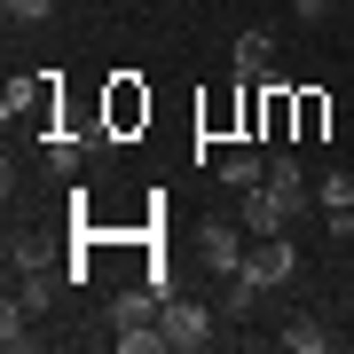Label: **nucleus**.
<instances>
[{
    "label": "nucleus",
    "mask_w": 354,
    "mask_h": 354,
    "mask_svg": "<svg viewBox=\"0 0 354 354\" xmlns=\"http://www.w3.org/2000/svg\"><path fill=\"white\" fill-rule=\"evenodd\" d=\"M283 346H291V354H323V346H330V330H323L315 315H291V323H283Z\"/></svg>",
    "instance_id": "9"
},
{
    "label": "nucleus",
    "mask_w": 354,
    "mask_h": 354,
    "mask_svg": "<svg viewBox=\"0 0 354 354\" xmlns=\"http://www.w3.org/2000/svg\"><path fill=\"white\" fill-rule=\"evenodd\" d=\"M323 8H330V0H299V16H323Z\"/></svg>",
    "instance_id": "17"
},
{
    "label": "nucleus",
    "mask_w": 354,
    "mask_h": 354,
    "mask_svg": "<svg viewBox=\"0 0 354 354\" xmlns=\"http://www.w3.org/2000/svg\"><path fill=\"white\" fill-rule=\"evenodd\" d=\"M299 213H307V189H283V181H260V189L236 205L244 236H291V221H299Z\"/></svg>",
    "instance_id": "1"
},
{
    "label": "nucleus",
    "mask_w": 354,
    "mask_h": 354,
    "mask_svg": "<svg viewBox=\"0 0 354 354\" xmlns=\"http://www.w3.org/2000/svg\"><path fill=\"white\" fill-rule=\"evenodd\" d=\"M48 174H79V150H71V142H48Z\"/></svg>",
    "instance_id": "16"
},
{
    "label": "nucleus",
    "mask_w": 354,
    "mask_h": 354,
    "mask_svg": "<svg viewBox=\"0 0 354 354\" xmlns=\"http://www.w3.org/2000/svg\"><path fill=\"white\" fill-rule=\"evenodd\" d=\"M236 276H252L260 291H283L291 276H299V252H291V236H252V252H244Z\"/></svg>",
    "instance_id": "2"
},
{
    "label": "nucleus",
    "mask_w": 354,
    "mask_h": 354,
    "mask_svg": "<svg viewBox=\"0 0 354 354\" xmlns=\"http://www.w3.org/2000/svg\"><path fill=\"white\" fill-rule=\"evenodd\" d=\"M142 118H150V95H142L134 79H118V87H111V127L127 134V127H142Z\"/></svg>",
    "instance_id": "8"
},
{
    "label": "nucleus",
    "mask_w": 354,
    "mask_h": 354,
    "mask_svg": "<svg viewBox=\"0 0 354 354\" xmlns=\"http://www.w3.org/2000/svg\"><path fill=\"white\" fill-rule=\"evenodd\" d=\"M165 346H181V354H205L213 346V307H197V299H165Z\"/></svg>",
    "instance_id": "3"
},
{
    "label": "nucleus",
    "mask_w": 354,
    "mask_h": 354,
    "mask_svg": "<svg viewBox=\"0 0 354 354\" xmlns=\"http://www.w3.org/2000/svg\"><path fill=\"white\" fill-rule=\"evenodd\" d=\"M315 205L330 213V205H354V174H339V165H330V174L315 181Z\"/></svg>",
    "instance_id": "11"
},
{
    "label": "nucleus",
    "mask_w": 354,
    "mask_h": 354,
    "mask_svg": "<svg viewBox=\"0 0 354 354\" xmlns=\"http://www.w3.org/2000/svg\"><path fill=\"white\" fill-rule=\"evenodd\" d=\"M228 64H236V79H260L268 64H276V39H268V32H236V48H228Z\"/></svg>",
    "instance_id": "7"
},
{
    "label": "nucleus",
    "mask_w": 354,
    "mask_h": 354,
    "mask_svg": "<svg viewBox=\"0 0 354 354\" xmlns=\"http://www.w3.org/2000/svg\"><path fill=\"white\" fill-rule=\"evenodd\" d=\"M32 102H39V87H32V79H8V87H0V118L16 127V118H24Z\"/></svg>",
    "instance_id": "10"
},
{
    "label": "nucleus",
    "mask_w": 354,
    "mask_h": 354,
    "mask_svg": "<svg viewBox=\"0 0 354 354\" xmlns=\"http://www.w3.org/2000/svg\"><path fill=\"white\" fill-rule=\"evenodd\" d=\"M268 181H283V189H307V174H299V158H291V150H268Z\"/></svg>",
    "instance_id": "13"
},
{
    "label": "nucleus",
    "mask_w": 354,
    "mask_h": 354,
    "mask_svg": "<svg viewBox=\"0 0 354 354\" xmlns=\"http://www.w3.org/2000/svg\"><path fill=\"white\" fill-rule=\"evenodd\" d=\"M8 16H16L24 32H39V24H55V0H8Z\"/></svg>",
    "instance_id": "12"
},
{
    "label": "nucleus",
    "mask_w": 354,
    "mask_h": 354,
    "mask_svg": "<svg viewBox=\"0 0 354 354\" xmlns=\"http://www.w3.org/2000/svg\"><path fill=\"white\" fill-rule=\"evenodd\" d=\"M323 228H330V244H354V205H330Z\"/></svg>",
    "instance_id": "15"
},
{
    "label": "nucleus",
    "mask_w": 354,
    "mask_h": 354,
    "mask_svg": "<svg viewBox=\"0 0 354 354\" xmlns=\"http://www.w3.org/2000/svg\"><path fill=\"white\" fill-rule=\"evenodd\" d=\"M260 181H268V150H252V142H244V150H228V158H221V189L252 197Z\"/></svg>",
    "instance_id": "6"
},
{
    "label": "nucleus",
    "mask_w": 354,
    "mask_h": 354,
    "mask_svg": "<svg viewBox=\"0 0 354 354\" xmlns=\"http://www.w3.org/2000/svg\"><path fill=\"white\" fill-rule=\"evenodd\" d=\"M323 118H330V102H323V95H299V142H315Z\"/></svg>",
    "instance_id": "14"
},
{
    "label": "nucleus",
    "mask_w": 354,
    "mask_h": 354,
    "mask_svg": "<svg viewBox=\"0 0 354 354\" xmlns=\"http://www.w3.org/2000/svg\"><path fill=\"white\" fill-rule=\"evenodd\" d=\"M8 299H24V307H32V315H39V307H48V299H55V268H48V260H39V252H32V244H16V291H8Z\"/></svg>",
    "instance_id": "4"
},
{
    "label": "nucleus",
    "mask_w": 354,
    "mask_h": 354,
    "mask_svg": "<svg viewBox=\"0 0 354 354\" xmlns=\"http://www.w3.org/2000/svg\"><path fill=\"white\" fill-rule=\"evenodd\" d=\"M236 228H244V221H236ZM236 228H228V221H205V228H197V252H205L213 276H236V268H244V236H236Z\"/></svg>",
    "instance_id": "5"
}]
</instances>
